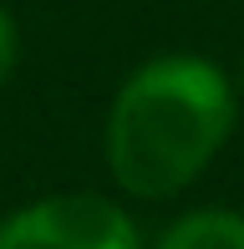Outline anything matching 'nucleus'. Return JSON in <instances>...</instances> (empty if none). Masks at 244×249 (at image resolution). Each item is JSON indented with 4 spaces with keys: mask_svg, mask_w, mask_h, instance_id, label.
Returning a JSON list of instances; mask_svg holds the SVG:
<instances>
[{
    "mask_svg": "<svg viewBox=\"0 0 244 249\" xmlns=\"http://www.w3.org/2000/svg\"><path fill=\"white\" fill-rule=\"evenodd\" d=\"M239 117L219 61L168 51L142 61L107 107V168L132 198H173L219 158Z\"/></svg>",
    "mask_w": 244,
    "mask_h": 249,
    "instance_id": "obj_1",
    "label": "nucleus"
},
{
    "mask_svg": "<svg viewBox=\"0 0 244 249\" xmlns=\"http://www.w3.org/2000/svg\"><path fill=\"white\" fill-rule=\"evenodd\" d=\"M0 249H142V234L102 194H46L0 219Z\"/></svg>",
    "mask_w": 244,
    "mask_h": 249,
    "instance_id": "obj_2",
    "label": "nucleus"
},
{
    "mask_svg": "<svg viewBox=\"0 0 244 249\" xmlns=\"http://www.w3.org/2000/svg\"><path fill=\"white\" fill-rule=\"evenodd\" d=\"M153 249H244L239 209H188L158 234Z\"/></svg>",
    "mask_w": 244,
    "mask_h": 249,
    "instance_id": "obj_3",
    "label": "nucleus"
},
{
    "mask_svg": "<svg viewBox=\"0 0 244 249\" xmlns=\"http://www.w3.org/2000/svg\"><path fill=\"white\" fill-rule=\"evenodd\" d=\"M16 51H20L16 16H10V10L0 5V87H5V82H10V71H16Z\"/></svg>",
    "mask_w": 244,
    "mask_h": 249,
    "instance_id": "obj_4",
    "label": "nucleus"
},
{
    "mask_svg": "<svg viewBox=\"0 0 244 249\" xmlns=\"http://www.w3.org/2000/svg\"><path fill=\"white\" fill-rule=\"evenodd\" d=\"M239 82H244V66H239Z\"/></svg>",
    "mask_w": 244,
    "mask_h": 249,
    "instance_id": "obj_5",
    "label": "nucleus"
}]
</instances>
